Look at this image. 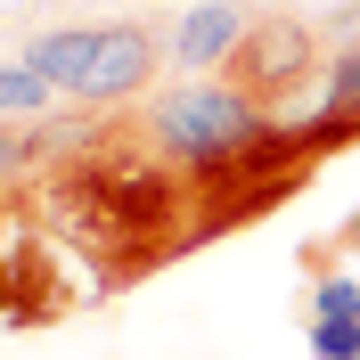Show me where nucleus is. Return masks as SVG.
<instances>
[{"mask_svg":"<svg viewBox=\"0 0 360 360\" xmlns=\"http://www.w3.org/2000/svg\"><path fill=\"white\" fill-rule=\"evenodd\" d=\"M41 213L82 254L90 287L115 295L205 246V172L164 156L139 107L82 115L74 148L41 172Z\"/></svg>","mask_w":360,"mask_h":360,"instance_id":"f257e3e1","label":"nucleus"},{"mask_svg":"<svg viewBox=\"0 0 360 360\" xmlns=\"http://www.w3.org/2000/svg\"><path fill=\"white\" fill-rule=\"evenodd\" d=\"M98 33H107V25H49V33L25 41V66L41 74L58 98H82L90 66H98Z\"/></svg>","mask_w":360,"mask_h":360,"instance_id":"423d86ee","label":"nucleus"},{"mask_svg":"<svg viewBox=\"0 0 360 360\" xmlns=\"http://www.w3.org/2000/svg\"><path fill=\"white\" fill-rule=\"evenodd\" d=\"M319 41H328V33H311L303 17H262V25H246V41L229 49L221 74H229L238 90H254V98H287V90L311 82Z\"/></svg>","mask_w":360,"mask_h":360,"instance_id":"20e7f679","label":"nucleus"},{"mask_svg":"<svg viewBox=\"0 0 360 360\" xmlns=\"http://www.w3.org/2000/svg\"><path fill=\"white\" fill-rule=\"evenodd\" d=\"M49 107H58V90L25 66V58H17V66H0V115H8V123H41Z\"/></svg>","mask_w":360,"mask_h":360,"instance_id":"0eeeda50","label":"nucleus"},{"mask_svg":"<svg viewBox=\"0 0 360 360\" xmlns=\"http://www.w3.org/2000/svg\"><path fill=\"white\" fill-rule=\"evenodd\" d=\"M311 360H360V319H311Z\"/></svg>","mask_w":360,"mask_h":360,"instance_id":"1a4fd4ad","label":"nucleus"},{"mask_svg":"<svg viewBox=\"0 0 360 360\" xmlns=\"http://www.w3.org/2000/svg\"><path fill=\"white\" fill-rule=\"evenodd\" d=\"M25 172H33V131L0 115V197H8V188H17Z\"/></svg>","mask_w":360,"mask_h":360,"instance_id":"6e6552de","label":"nucleus"},{"mask_svg":"<svg viewBox=\"0 0 360 360\" xmlns=\"http://www.w3.org/2000/svg\"><path fill=\"white\" fill-rule=\"evenodd\" d=\"M311 319H360V278H319L311 287Z\"/></svg>","mask_w":360,"mask_h":360,"instance_id":"9d476101","label":"nucleus"},{"mask_svg":"<svg viewBox=\"0 0 360 360\" xmlns=\"http://www.w3.org/2000/svg\"><path fill=\"white\" fill-rule=\"evenodd\" d=\"M246 8L238 0H197L188 17L172 25V66H188V74H221L229 66V49L246 41Z\"/></svg>","mask_w":360,"mask_h":360,"instance_id":"39448f33","label":"nucleus"},{"mask_svg":"<svg viewBox=\"0 0 360 360\" xmlns=\"http://www.w3.org/2000/svg\"><path fill=\"white\" fill-rule=\"evenodd\" d=\"M139 115H148V131L164 139V156H180L188 172H221L229 156H246L254 139L278 123V115H270L254 90H238L229 74H197V82H180V90H156Z\"/></svg>","mask_w":360,"mask_h":360,"instance_id":"f03ea898","label":"nucleus"},{"mask_svg":"<svg viewBox=\"0 0 360 360\" xmlns=\"http://www.w3.org/2000/svg\"><path fill=\"white\" fill-rule=\"evenodd\" d=\"M164 58H172V33H164L156 17H115L107 33H98V66H90V82H82V107L115 115V107H131V98H148V82H156Z\"/></svg>","mask_w":360,"mask_h":360,"instance_id":"7ed1b4c3","label":"nucleus"},{"mask_svg":"<svg viewBox=\"0 0 360 360\" xmlns=\"http://www.w3.org/2000/svg\"><path fill=\"white\" fill-rule=\"evenodd\" d=\"M336 246H360V205H352V213L336 221Z\"/></svg>","mask_w":360,"mask_h":360,"instance_id":"9b49d317","label":"nucleus"}]
</instances>
